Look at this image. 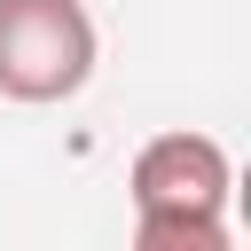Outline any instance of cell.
Listing matches in <instances>:
<instances>
[{"label":"cell","instance_id":"cell-3","mask_svg":"<svg viewBox=\"0 0 251 251\" xmlns=\"http://www.w3.org/2000/svg\"><path fill=\"white\" fill-rule=\"evenodd\" d=\"M133 251H235L220 212H133Z\"/></svg>","mask_w":251,"mask_h":251},{"label":"cell","instance_id":"cell-1","mask_svg":"<svg viewBox=\"0 0 251 251\" xmlns=\"http://www.w3.org/2000/svg\"><path fill=\"white\" fill-rule=\"evenodd\" d=\"M94 16L78 0H0V94L8 102H71L94 78Z\"/></svg>","mask_w":251,"mask_h":251},{"label":"cell","instance_id":"cell-2","mask_svg":"<svg viewBox=\"0 0 251 251\" xmlns=\"http://www.w3.org/2000/svg\"><path fill=\"white\" fill-rule=\"evenodd\" d=\"M126 188H133V212H220L227 220L235 165L212 133H157V141H141Z\"/></svg>","mask_w":251,"mask_h":251}]
</instances>
